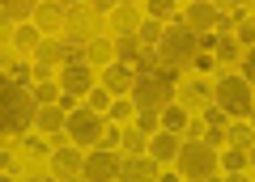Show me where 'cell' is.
Returning a JSON list of instances; mask_svg holds the SVG:
<instances>
[{"label": "cell", "mask_w": 255, "mask_h": 182, "mask_svg": "<svg viewBox=\"0 0 255 182\" xmlns=\"http://www.w3.org/2000/svg\"><path fill=\"white\" fill-rule=\"evenodd\" d=\"M34 93L26 81L0 76V136H21L26 127H34Z\"/></svg>", "instance_id": "1"}, {"label": "cell", "mask_w": 255, "mask_h": 182, "mask_svg": "<svg viewBox=\"0 0 255 182\" xmlns=\"http://www.w3.org/2000/svg\"><path fill=\"white\" fill-rule=\"evenodd\" d=\"M174 93H179V72H170V68H149V72L132 76L128 98H132V110L136 115H157Z\"/></svg>", "instance_id": "2"}, {"label": "cell", "mask_w": 255, "mask_h": 182, "mask_svg": "<svg viewBox=\"0 0 255 182\" xmlns=\"http://www.w3.org/2000/svg\"><path fill=\"white\" fill-rule=\"evenodd\" d=\"M196 51H200L196 30H187L183 21H166L162 34H157V43H153L157 64L170 68V72H187V68H191V55H196Z\"/></svg>", "instance_id": "3"}, {"label": "cell", "mask_w": 255, "mask_h": 182, "mask_svg": "<svg viewBox=\"0 0 255 182\" xmlns=\"http://www.w3.org/2000/svg\"><path fill=\"white\" fill-rule=\"evenodd\" d=\"M174 165H179V178H191V182H204L213 178L217 170V148L209 140H179V153H174Z\"/></svg>", "instance_id": "4"}, {"label": "cell", "mask_w": 255, "mask_h": 182, "mask_svg": "<svg viewBox=\"0 0 255 182\" xmlns=\"http://www.w3.org/2000/svg\"><path fill=\"white\" fill-rule=\"evenodd\" d=\"M213 102H217L226 115L234 119H251L255 115V93H251V81L238 72H221L217 85H213Z\"/></svg>", "instance_id": "5"}, {"label": "cell", "mask_w": 255, "mask_h": 182, "mask_svg": "<svg viewBox=\"0 0 255 182\" xmlns=\"http://www.w3.org/2000/svg\"><path fill=\"white\" fill-rule=\"evenodd\" d=\"M98 131H102V115H98L94 106H81V102H77V106L64 115V136H68V144H77V148H94Z\"/></svg>", "instance_id": "6"}, {"label": "cell", "mask_w": 255, "mask_h": 182, "mask_svg": "<svg viewBox=\"0 0 255 182\" xmlns=\"http://www.w3.org/2000/svg\"><path fill=\"white\" fill-rule=\"evenodd\" d=\"M81 178H90V182L119 178V153L115 148H98L94 144V153H81Z\"/></svg>", "instance_id": "7"}, {"label": "cell", "mask_w": 255, "mask_h": 182, "mask_svg": "<svg viewBox=\"0 0 255 182\" xmlns=\"http://www.w3.org/2000/svg\"><path fill=\"white\" fill-rule=\"evenodd\" d=\"M30 21L38 26V34H43V38H60L64 30H68V9H64L60 0H43V4L30 13Z\"/></svg>", "instance_id": "8"}, {"label": "cell", "mask_w": 255, "mask_h": 182, "mask_svg": "<svg viewBox=\"0 0 255 182\" xmlns=\"http://www.w3.org/2000/svg\"><path fill=\"white\" fill-rule=\"evenodd\" d=\"M217 4H213V0H187V4H183L179 9V21L187 30H196V34H204V30H213V21H217Z\"/></svg>", "instance_id": "9"}, {"label": "cell", "mask_w": 255, "mask_h": 182, "mask_svg": "<svg viewBox=\"0 0 255 182\" xmlns=\"http://www.w3.org/2000/svg\"><path fill=\"white\" fill-rule=\"evenodd\" d=\"M60 68H64V47H60V38H38V47H34V76L51 81V72H60Z\"/></svg>", "instance_id": "10"}, {"label": "cell", "mask_w": 255, "mask_h": 182, "mask_svg": "<svg viewBox=\"0 0 255 182\" xmlns=\"http://www.w3.org/2000/svg\"><path fill=\"white\" fill-rule=\"evenodd\" d=\"M157 174H162V165H157L149 153H128L124 161H119V178L124 182H153Z\"/></svg>", "instance_id": "11"}, {"label": "cell", "mask_w": 255, "mask_h": 182, "mask_svg": "<svg viewBox=\"0 0 255 182\" xmlns=\"http://www.w3.org/2000/svg\"><path fill=\"white\" fill-rule=\"evenodd\" d=\"M55 85H60L64 93H77V98H85V89L94 85V68L85 64V60H81V64H64V68H60V81H55Z\"/></svg>", "instance_id": "12"}, {"label": "cell", "mask_w": 255, "mask_h": 182, "mask_svg": "<svg viewBox=\"0 0 255 182\" xmlns=\"http://www.w3.org/2000/svg\"><path fill=\"white\" fill-rule=\"evenodd\" d=\"M132 76H136L132 68H124L119 60H111V64H102V72H98V85L111 93V98H119V93H128V89H132Z\"/></svg>", "instance_id": "13"}, {"label": "cell", "mask_w": 255, "mask_h": 182, "mask_svg": "<svg viewBox=\"0 0 255 182\" xmlns=\"http://www.w3.org/2000/svg\"><path fill=\"white\" fill-rule=\"evenodd\" d=\"M145 153L153 157L157 165H170V161H174V153H179V136H174V131H166V127H157L153 136L145 140Z\"/></svg>", "instance_id": "14"}, {"label": "cell", "mask_w": 255, "mask_h": 182, "mask_svg": "<svg viewBox=\"0 0 255 182\" xmlns=\"http://www.w3.org/2000/svg\"><path fill=\"white\" fill-rule=\"evenodd\" d=\"M51 174L55 178H77V174H81V148L77 144L51 148Z\"/></svg>", "instance_id": "15"}, {"label": "cell", "mask_w": 255, "mask_h": 182, "mask_svg": "<svg viewBox=\"0 0 255 182\" xmlns=\"http://www.w3.org/2000/svg\"><path fill=\"white\" fill-rule=\"evenodd\" d=\"M217 170H226V174H251V148L221 144L217 148Z\"/></svg>", "instance_id": "16"}, {"label": "cell", "mask_w": 255, "mask_h": 182, "mask_svg": "<svg viewBox=\"0 0 255 182\" xmlns=\"http://www.w3.org/2000/svg\"><path fill=\"white\" fill-rule=\"evenodd\" d=\"M64 115H68V110H60V102H38L34 127L43 131V136H60V131H64Z\"/></svg>", "instance_id": "17"}, {"label": "cell", "mask_w": 255, "mask_h": 182, "mask_svg": "<svg viewBox=\"0 0 255 182\" xmlns=\"http://www.w3.org/2000/svg\"><path fill=\"white\" fill-rule=\"evenodd\" d=\"M157 123H162L166 131H174V136H183L187 131V123H191V110H187V102H166L162 110H157Z\"/></svg>", "instance_id": "18"}, {"label": "cell", "mask_w": 255, "mask_h": 182, "mask_svg": "<svg viewBox=\"0 0 255 182\" xmlns=\"http://www.w3.org/2000/svg\"><path fill=\"white\" fill-rule=\"evenodd\" d=\"M136 26H140V9L128 4V0H119L115 9H111V30H115V38L119 34H136Z\"/></svg>", "instance_id": "19"}, {"label": "cell", "mask_w": 255, "mask_h": 182, "mask_svg": "<svg viewBox=\"0 0 255 182\" xmlns=\"http://www.w3.org/2000/svg\"><path fill=\"white\" fill-rule=\"evenodd\" d=\"M17 140H21V148H26V157H34V161H47V157H51V136H43L38 127H26Z\"/></svg>", "instance_id": "20"}, {"label": "cell", "mask_w": 255, "mask_h": 182, "mask_svg": "<svg viewBox=\"0 0 255 182\" xmlns=\"http://www.w3.org/2000/svg\"><path fill=\"white\" fill-rule=\"evenodd\" d=\"M85 60H90V64H111V60H115V38L111 34L85 38Z\"/></svg>", "instance_id": "21"}, {"label": "cell", "mask_w": 255, "mask_h": 182, "mask_svg": "<svg viewBox=\"0 0 255 182\" xmlns=\"http://www.w3.org/2000/svg\"><path fill=\"white\" fill-rule=\"evenodd\" d=\"M38 9V0H0V21H9V26H17V21H30V13Z\"/></svg>", "instance_id": "22"}, {"label": "cell", "mask_w": 255, "mask_h": 182, "mask_svg": "<svg viewBox=\"0 0 255 182\" xmlns=\"http://www.w3.org/2000/svg\"><path fill=\"white\" fill-rule=\"evenodd\" d=\"M38 26L34 21H17V26H13V47H17V51H34L38 47Z\"/></svg>", "instance_id": "23"}, {"label": "cell", "mask_w": 255, "mask_h": 182, "mask_svg": "<svg viewBox=\"0 0 255 182\" xmlns=\"http://www.w3.org/2000/svg\"><path fill=\"white\" fill-rule=\"evenodd\" d=\"M230 13H238L234 17V38L243 47H251L255 43V26H251V4H243V9H230Z\"/></svg>", "instance_id": "24"}, {"label": "cell", "mask_w": 255, "mask_h": 182, "mask_svg": "<svg viewBox=\"0 0 255 182\" xmlns=\"http://www.w3.org/2000/svg\"><path fill=\"white\" fill-rule=\"evenodd\" d=\"M145 17H153V21H174L179 17V0H145Z\"/></svg>", "instance_id": "25"}, {"label": "cell", "mask_w": 255, "mask_h": 182, "mask_svg": "<svg viewBox=\"0 0 255 182\" xmlns=\"http://www.w3.org/2000/svg\"><path fill=\"white\" fill-rule=\"evenodd\" d=\"M255 131H251V119H238V123H226V144H238V148H251Z\"/></svg>", "instance_id": "26"}, {"label": "cell", "mask_w": 255, "mask_h": 182, "mask_svg": "<svg viewBox=\"0 0 255 182\" xmlns=\"http://www.w3.org/2000/svg\"><path fill=\"white\" fill-rule=\"evenodd\" d=\"M209 98H213V81H204V76L183 81V98L179 102H209Z\"/></svg>", "instance_id": "27"}, {"label": "cell", "mask_w": 255, "mask_h": 182, "mask_svg": "<svg viewBox=\"0 0 255 182\" xmlns=\"http://www.w3.org/2000/svg\"><path fill=\"white\" fill-rule=\"evenodd\" d=\"M157 34H162V21H153V17H145V13H140V26H136V34H132V38H136L140 47H153Z\"/></svg>", "instance_id": "28"}, {"label": "cell", "mask_w": 255, "mask_h": 182, "mask_svg": "<svg viewBox=\"0 0 255 182\" xmlns=\"http://www.w3.org/2000/svg\"><path fill=\"white\" fill-rule=\"evenodd\" d=\"M107 115H111V123H128V119L136 115V110H132V98H128V93H119V98H111Z\"/></svg>", "instance_id": "29"}, {"label": "cell", "mask_w": 255, "mask_h": 182, "mask_svg": "<svg viewBox=\"0 0 255 182\" xmlns=\"http://www.w3.org/2000/svg\"><path fill=\"white\" fill-rule=\"evenodd\" d=\"M119 148H124V153H145V131L140 127H124L119 131Z\"/></svg>", "instance_id": "30"}, {"label": "cell", "mask_w": 255, "mask_h": 182, "mask_svg": "<svg viewBox=\"0 0 255 182\" xmlns=\"http://www.w3.org/2000/svg\"><path fill=\"white\" fill-rule=\"evenodd\" d=\"M38 85H30V93H34V102H55L60 98V85L55 81H43V76H34Z\"/></svg>", "instance_id": "31"}, {"label": "cell", "mask_w": 255, "mask_h": 182, "mask_svg": "<svg viewBox=\"0 0 255 182\" xmlns=\"http://www.w3.org/2000/svg\"><path fill=\"white\" fill-rule=\"evenodd\" d=\"M0 174H9V178H13V174H21V165H17V157H13L9 148H0Z\"/></svg>", "instance_id": "32"}, {"label": "cell", "mask_w": 255, "mask_h": 182, "mask_svg": "<svg viewBox=\"0 0 255 182\" xmlns=\"http://www.w3.org/2000/svg\"><path fill=\"white\" fill-rule=\"evenodd\" d=\"M238 76H247V81H255V60H251V47H247V51L238 55Z\"/></svg>", "instance_id": "33"}, {"label": "cell", "mask_w": 255, "mask_h": 182, "mask_svg": "<svg viewBox=\"0 0 255 182\" xmlns=\"http://www.w3.org/2000/svg\"><path fill=\"white\" fill-rule=\"evenodd\" d=\"M9 76H13V81H30V76H34V64H26V60H13Z\"/></svg>", "instance_id": "34"}, {"label": "cell", "mask_w": 255, "mask_h": 182, "mask_svg": "<svg viewBox=\"0 0 255 182\" xmlns=\"http://www.w3.org/2000/svg\"><path fill=\"white\" fill-rule=\"evenodd\" d=\"M9 68H13V51H0V76H9Z\"/></svg>", "instance_id": "35"}, {"label": "cell", "mask_w": 255, "mask_h": 182, "mask_svg": "<svg viewBox=\"0 0 255 182\" xmlns=\"http://www.w3.org/2000/svg\"><path fill=\"white\" fill-rule=\"evenodd\" d=\"M213 4H217L221 13H230V9H243V0H213Z\"/></svg>", "instance_id": "36"}, {"label": "cell", "mask_w": 255, "mask_h": 182, "mask_svg": "<svg viewBox=\"0 0 255 182\" xmlns=\"http://www.w3.org/2000/svg\"><path fill=\"white\" fill-rule=\"evenodd\" d=\"M60 4L64 9H77V4H85V0H60Z\"/></svg>", "instance_id": "37"}, {"label": "cell", "mask_w": 255, "mask_h": 182, "mask_svg": "<svg viewBox=\"0 0 255 182\" xmlns=\"http://www.w3.org/2000/svg\"><path fill=\"white\" fill-rule=\"evenodd\" d=\"M128 4H136V0H128Z\"/></svg>", "instance_id": "38"}, {"label": "cell", "mask_w": 255, "mask_h": 182, "mask_svg": "<svg viewBox=\"0 0 255 182\" xmlns=\"http://www.w3.org/2000/svg\"><path fill=\"white\" fill-rule=\"evenodd\" d=\"M243 4H251V0H243Z\"/></svg>", "instance_id": "39"}]
</instances>
